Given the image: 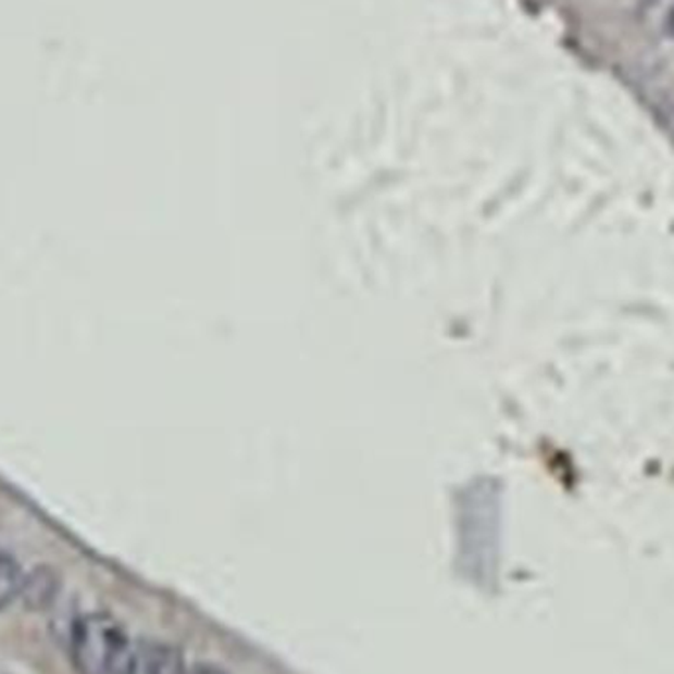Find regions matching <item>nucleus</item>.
I'll return each mask as SVG.
<instances>
[{"label":"nucleus","mask_w":674,"mask_h":674,"mask_svg":"<svg viewBox=\"0 0 674 674\" xmlns=\"http://www.w3.org/2000/svg\"><path fill=\"white\" fill-rule=\"evenodd\" d=\"M70 657L77 674H137L138 645L111 613L82 615L72 627Z\"/></svg>","instance_id":"f257e3e1"},{"label":"nucleus","mask_w":674,"mask_h":674,"mask_svg":"<svg viewBox=\"0 0 674 674\" xmlns=\"http://www.w3.org/2000/svg\"><path fill=\"white\" fill-rule=\"evenodd\" d=\"M62 590V579L50 566L36 569L22 578L21 598L24 608L30 611H46L52 608Z\"/></svg>","instance_id":"f03ea898"},{"label":"nucleus","mask_w":674,"mask_h":674,"mask_svg":"<svg viewBox=\"0 0 674 674\" xmlns=\"http://www.w3.org/2000/svg\"><path fill=\"white\" fill-rule=\"evenodd\" d=\"M190 666L176 645L148 641L138 645L137 674H188Z\"/></svg>","instance_id":"7ed1b4c3"},{"label":"nucleus","mask_w":674,"mask_h":674,"mask_svg":"<svg viewBox=\"0 0 674 674\" xmlns=\"http://www.w3.org/2000/svg\"><path fill=\"white\" fill-rule=\"evenodd\" d=\"M22 570L9 552L0 550V611L7 610L18 598L22 586Z\"/></svg>","instance_id":"20e7f679"},{"label":"nucleus","mask_w":674,"mask_h":674,"mask_svg":"<svg viewBox=\"0 0 674 674\" xmlns=\"http://www.w3.org/2000/svg\"><path fill=\"white\" fill-rule=\"evenodd\" d=\"M188 674H229L222 666L213 663H198L190 666Z\"/></svg>","instance_id":"39448f33"},{"label":"nucleus","mask_w":674,"mask_h":674,"mask_svg":"<svg viewBox=\"0 0 674 674\" xmlns=\"http://www.w3.org/2000/svg\"><path fill=\"white\" fill-rule=\"evenodd\" d=\"M669 30H671V34L674 36V7L671 14H669Z\"/></svg>","instance_id":"423d86ee"}]
</instances>
